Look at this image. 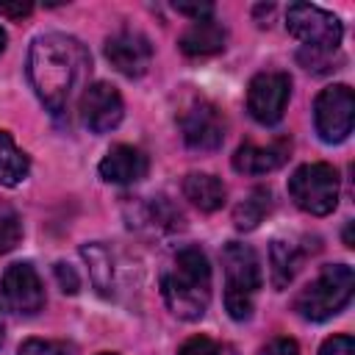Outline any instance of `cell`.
I'll return each instance as SVG.
<instances>
[{
	"mask_svg": "<svg viewBox=\"0 0 355 355\" xmlns=\"http://www.w3.org/2000/svg\"><path fill=\"white\" fill-rule=\"evenodd\" d=\"M86 47L67 33H44L36 36L28 53V78L36 97L53 111H67L75 89H80L89 72Z\"/></svg>",
	"mask_w": 355,
	"mask_h": 355,
	"instance_id": "obj_1",
	"label": "cell"
},
{
	"mask_svg": "<svg viewBox=\"0 0 355 355\" xmlns=\"http://www.w3.org/2000/svg\"><path fill=\"white\" fill-rule=\"evenodd\" d=\"M164 300L180 319H200L211 302V266L200 247H183L175 255L172 272L164 275Z\"/></svg>",
	"mask_w": 355,
	"mask_h": 355,
	"instance_id": "obj_2",
	"label": "cell"
},
{
	"mask_svg": "<svg viewBox=\"0 0 355 355\" xmlns=\"http://www.w3.org/2000/svg\"><path fill=\"white\" fill-rule=\"evenodd\" d=\"M225 266V308L236 322L250 319L255 294L261 288V263L250 244L230 241L222 250Z\"/></svg>",
	"mask_w": 355,
	"mask_h": 355,
	"instance_id": "obj_3",
	"label": "cell"
},
{
	"mask_svg": "<svg viewBox=\"0 0 355 355\" xmlns=\"http://www.w3.org/2000/svg\"><path fill=\"white\" fill-rule=\"evenodd\" d=\"M355 288V272L347 263H330L319 272L316 280H311L294 300V311L308 322H324L333 313H338L349 300Z\"/></svg>",
	"mask_w": 355,
	"mask_h": 355,
	"instance_id": "obj_4",
	"label": "cell"
},
{
	"mask_svg": "<svg viewBox=\"0 0 355 355\" xmlns=\"http://www.w3.org/2000/svg\"><path fill=\"white\" fill-rule=\"evenodd\" d=\"M288 194L305 214L327 216L338 202V172L322 161L302 164L288 178Z\"/></svg>",
	"mask_w": 355,
	"mask_h": 355,
	"instance_id": "obj_5",
	"label": "cell"
},
{
	"mask_svg": "<svg viewBox=\"0 0 355 355\" xmlns=\"http://www.w3.org/2000/svg\"><path fill=\"white\" fill-rule=\"evenodd\" d=\"M355 122V94L344 83H333L319 92L313 103V125L322 141L338 144L352 133Z\"/></svg>",
	"mask_w": 355,
	"mask_h": 355,
	"instance_id": "obj_6",
	"label": "cell"
},
{
	"mask_svg": "<svg viewBox=\"0 0 355 355\" xmlns=\"http://www.w3.org/2000/svg\"><path fill=\"white\" fill-rule=\"evenodd\" d=\"M286 28L291 36H297L308 50H336L341 42V22L336 14L308 6V3H294L286 11Z\"/></svg>",
	"mask_w": 355,
	"mask_h": 355,
	"instance_id": "obj_7",
	"label": "cell"
},
{
	"mask_svg": "<svg viewBox=\"0 0 355 355\" xmlns=\"http://www.w3.org/2000/svg\"><path fill=\"white\" fill-rule=\"evenodd\" d=\"M291 97V78L286 72H261L250 80L247 111L261 125H277Z\"/></svg>",
	"mask_w": 355,
	"mask_h": 355,
	"instance_id": "obj_8",
	"label": "cell"
},
{
	"mask_svg": "<svg viewBox=\"0 0 355 355\" xmlns=\"http://www.w3.org/2000/svg\"><path fill=\"white\" fill-rule=\"evenodd\" d=\"M125 114V103L119 97V92L105 83L97 80L92 86L83 89L80 94V119L92 133H108L122 122Z\"/></svg>",
	"mask_w": 355,
	"mask_h": 355,
	"instance_id": "obj_9",
	"label": "cell"
},
{
	"mask_svg": "<svg viewBox=\"0 0 355 355\" xmlns=\"http://www.w3.org/2000/svg\"><path fill=\"white\" fill-rule=\"evenodd\" d=\"M180 133H183V141L191 150L208 153V150L222 147V141H225V119H222L216 105L200 100V103H194V105H189L183 111Z\"/></svg>",
	"mask_w": 355,
	"mask_h": 355,
	"instance_id": "obj_10",
	"label": "cell"
},
{
	"mask_svg": "<svg viewBox=\"0 0 355 355\" xmlns=\"http://www.w3.org/2000/svg\"><path fill=\"white\" fill-rule=\"evenodd\" d=\"M3 297H6V305L17 313H25V316H33L42 311L44 305V288H42V280L36 275V269L25 261L19 263H11L3 275V286H0Z\"/></svg>",
	"mask_w": 355,
	"mask_h": 355,
	"instance_id": "obj_11",
	"label": "cell"
},
{
	"mask_svg": "<svg viewBox=\"0 0 355 355\" xmlns=\"http://www.w3.org/2000/svg\"><path fill=\"white\" fill-rule=\"evenodd\" d=\"M105 58L128 78H141L153 61V44L139 31H119L105 42Z\"/></svg>",
	"mask_w": 355,
	"mask_h": 355,
	"instance_id": "obj_12",
	"label": "cell"
},
{
	"mask_svg": "<svg viewBox=\"0 0 355 355\" xmlns=\"http://www.w3.org/2000/svg\"><path fill=\"white\" fill-rule=\"evenodd\" d=\"M288 150L291 144L286 139H277L266 147L261 144H241L233 155V169L241 172V175H266V172H275L277 166L286 164L288 158Z\"/></svg>",
	"mask_w": 355,
	"mask_h": 355,
	"instance_id": "obj_13",
	"label": "cell"
},
{
	"mask_svg": "<svg viewBox=\"0 0 355 355\" xmlns=\"http://www.w3.org/2000/svg\"><path fill=\"white\" fill-rule=\"evenodd\" d=\"M147 155L130 144H116L100 161V178L108 183H136L147 175Z\"/></svg>",
	"mask_w": 355,
	"mask_h": 355,
	"instance_id": "obj_14",
	"label": "cell"
},
{
	"mask_svg": "<svg viewBox=\"0 0 355 355\" xmlns=\"http://www.w3.org/2000/svg\"><path fill=\"white\" fill-rule=\"evenodd\" d=\"M180 50L191 58L214 55L225 50V28L211 17V19H194L183 33H180Z\"/></svg>",
	"mask_w": 355,
	"mask_h": 355,
	"instance_id": "obj_15",
	"label": "cell"
},
{
	"mask_svg": "<svg viewBox=\"0 0 355 355\" xmlns=\"http://www.w3.org/2000/svg\"><path fill=\"white\" fill-rule=\"evenodd\" d=\"M183 194L191 205H197L200 211H216L222 208L225 197H227V189L225 183L216 178V175H208V172H191L186 175L183 180Z\"/></svg>",
	"mask_w": 355,
	"mask_h": 355,
	"instance_id": "obj_16",
	"label": "cell"
},
{
	"mask_svg": "<svg viewBox=\"0 0 355 355\" xmlns=\"http://www.w3.org/2000/svg\"><path fill=\"white\" fill-rule=\"evenodd\" d=\"M31 169L28 155L14 144L11 133L0 130V186H17Z\"/></svg>",
	"mask_w": 355,
	"mask_h": 355,
	"instance_id": "obj_17",
	"label": "cell"
},
{
	"mask_svg": "<svg viewBox=\"0 0 355 355\" xmlns=\"http://www.w3.org/2000/svg\"><path fill=\"white\" fill-rule=\"evenodd\" d=\"M269 208H272V191L263 189V186H258V189H252V191L236 205L233 222H236L239 230H252V227H258V222L269 214Z\"/></svg>",
	"mask_w": 355,
	"mask_h": 355,
	"instance_id": "obj_18",
	"label": "cell"
},
{
	"mask_svg": "<svg viewBox=\"0 0 355 355\" xmlns=\"http://www.w3.org/2000/svg\"><path fill=\"white\" fill-rule=\"evenodd\" d=\"M302 263V252L291 241H275L272 244V283L275 288H286L291 277L297 275Z\"/></svg>",
	"mask_w": 355,
	"mask_h": 355,
	"instance_id": "obj_19",
	"label": "cell"
},
{
	"mask_svg": "<svg viewBox=\"0 0 355 355\" xmlns=\"http://www.w3.org/2000/svg\"><path fill=\"white\" fill-rule=\"evenodd\" d=\"M22 239V222L19 214L14 211V205L0 202V255L11 252Z\"/></svg>",
	"mask_w": 355,
	"mask_h": 355,
	"instance_id": "obj_20",
	"label": "cell"
},
{
	"mask_svg": "<svg viewBox=\"0 0 355 355\" xmlns=\"http://www.w3.org/2000/svg\"><path fill=\"white\" fill-rule=\"evenodd\" d=\"M178 355H236V349L230 344H222V341H214L208 336H191L180 349Z\"/></svg>",
	"mask_w": 355,
	"mask_h": 355,
	"instance_id": "obj_21",
	"label": "cell"
},
{
	"mask_svg": "<svg viewBox=\"0 0 355 355\" xmlns=\"http://www.w3.org/2000/svg\"><path fill=\"white\" fill-rule=\"evenodd\" d=\"M17 355H69L67 344L61 341H44V338H28Z\"/></svg>",
	"mask_w": 355,
	"mask_h": 355,
	"instance_id": "obj_22",
	"label": "cell"
},
{
	"mask_svg": "<svg viewBox=\"0 0 355 355\" xmlns=\"http://www.w3.org/2000/svg\"><path fill=\"white\" fill-rule=\"evenodd\" d=\"M319 355H355V341L349 336H333L322 344Z\"/></svg>",
	"mask_w": 355,
	"mask_h": 355,
	"instance_id": "obj_23",
	"label": "cell"
},
{
	"mask_svg": "<svg viewBox=\"0 0 355 355\" xmlns=\"http://www.w3.org/2000/svg\"><path fill=\"white\" fill-rule=\"evenodd\" d=\"M55 277H58V286H61V291H64V294H75V291H78V286H80V280H78L75 269H72V266H67V263H55Z\"/></svg>",
	"mask_w": 355,
	"mask_h": 355,
	"instance_id": "obj_24",
	"label": "cell"
},
{
	"mask_svg": "<svg viewBox=\"0 0 355 355\" xmlns=\"http://www.w3.org/2000/svg\"><path fill=\"white\" fill-rule=\"evenodd\" d=\"M258 355H300V347L291 338H272Z\"/></svg>",
	"mask_w": 355,
	"mask_h": 355,
	"instance_id": "obj_25",
	"label": "cell"
},
{
	"mask_svg": "<svg viewBox=\"0 0 355 355\" xmlns=\"http://www.w3.org/2000/svg\"><path fill=\"white\" fill-rule=\"evenodd\" d=\"M180 14H186V17H191V19H211L214 17V6L211 3H178L175 6Z\"/></svg>",
	"mask_w": 355,
	"mask_h": 355,
	"instance_id": "obj_26",
	"label": "cell"
},
{
	"mask_svg": "<svg viewBox=\"0 0 355 355\" xmlns=\"http://www.w3.org/2000/svg\"><path fill=\"white\" fill-rule=\"evenodd\" d=\"M0 14H6V17H25V14H31V3H17V6L0 3Z\"/></svg>",
	"mask_w": 355,
	"mask_h": 355,
	"instance_id": "obj_27",
	"label": "cell"
},
{
	"mask_svg": "<svg viewBox=\"0 0 355 355\" xmlns=\"http://www.w3.org/2000/svg\"><path fill=\"white\" fill-rule=\"evenodd\" d=\"M6 297H3V291H0V344H3V336H6Z\"/></svg>",
	"mask_w": 355,
	"mask_h": 355,
	"instance_id": "obj_28",
	"label": "cell"
},
{
	"mask_svg": "<svg viewBox=\"0 0 355 355\" xmlns=\"http://www.w3.org/2000/svg\"><path fill=\"white\" fill-rule=\"evenodd\" d=\"M3 47H6V31L0 28V50H3Z\"/></svg>",
	"mask_w": 355,
	"mask_h": 355,
	"instance_id": "obj_29",
	"label": "cell"
},
{
	"mask_svg": "<svg viewBox=\"0 0 355 355\" xmlns=\"http://www.w3.org/2000/svg\"><path fill=\"white\" fill-rule=\"evenodd\" d=\"M103 355H111V352H103Z\"/></svg>",
	"mask_w": 355,
	"mask_h": 355,
	"instance_id": "obj_30",
	"label": "cell"
}]
</instances>
